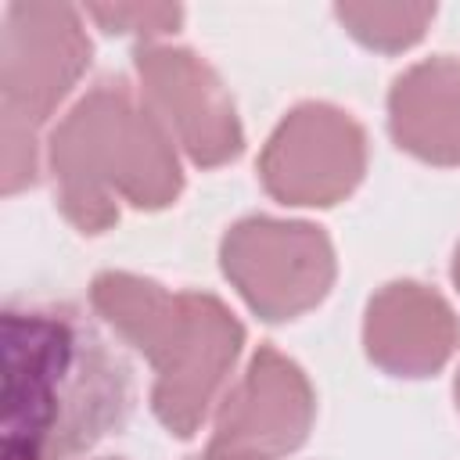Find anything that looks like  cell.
I'll list each match as a JSON object with an SVG mask.
<instances>
[{
    "mask_svg": "<svg viewBox=\"0 0 460 460\" xmlns=\"http://www.w3.org/2000/svg\"><path fill=\"white\" fill-rule=\"evenodd\" d=\"M0 359L4 460H72L129 413V367L75 305H7Z\"/></svg>",
    "mask_w": 460,
    "mask_h": 460,
    "instance_id": "cell-1",
    "label": "cell"
},
{
    "mask_svg": "<svg viewBox=\"0 0 460 460\" xmlns=\"http://www.w3.org/2000/svg\"><path fill=\"white\" fill-rule=\"evenodd\" d=\"M47 165L65 219L101 234L119 205L165 208L183 187L172 137L122 79L90 86L50 133Z\"/></svg>",
    "mask_w": 460,
    "mask_h": 460,
    "instance_id": "cell-2",
    "label": "cell"
},
{
    "mask_svg": "<svg viewBox=\"0 0 460 460\" xmlns=\"http://www.w3.org/2000/svg\"><path fill=\"white\" fill-rule=\"evenodd\" d=\"M90 302L155 367L151 410L180 438L194 435L241 356V320L205 291H169L137 273H101Z\"/></svg>",
    "mask_w": 460,
    "mask_h": 460,
    "instance_id": "cell-3",
    "label": "cell"
},
{
    "mask_svg": "<svg viewBox=\"0 0 460 460\" xmlns=\"http://www.w3.org/2000/svg\"><path fill=\"white\" fill-rule=\"evenodd\" d=\"M90 65L79 11L65 4H11L0 36V140L4 194H18L40 172V126L68 97Z\"/></svg>",
    "mask_w": 460,
    "mask_h": 460,
    "instance_id": "cell-4",
    "label": "cell"
},
{
    "mask_svg": "<svg viewBox=\"0 0 460 460\" xmlns=\"http://www.w3.org/2000/svg\"><path fill=\"white\" fill-rule=\"evenodd\" d=\"M219 262L262 320H295L320 305L334 284V248L320 226L302 219L252 216L234 223Z\"/></svg>",
    "mask_w": 460,
    "mask_h": 460,
    "instance_id": "cell-5",
    "label": "cell"
},
{
    "mask_svg": "<svg viewBox=\"0 0 460 460\" xmlns=\"http://www.w3.org/2000/svg\"><path fill=\"white\" fill-rule=\"evenodd\" d=\"M367 172V137L334 104H298L284 115L259 158L262 187L284 205L327 208L356 190Z\"/></svg>",
    "mask_w": 460,
    "mask_h": 460,
    "instance_id": "cell-6",
    "label": "cell"
},
{
    "mask_svg": "<svg viewBox=\"0 0 460 460\" xmlns=\"http://www.w3.org/2000/svg\"><path fill=\"white\" fill-rule=\"evenodd\" d=\"M137 75L144 104L194 165L216 169L241 155L244 133L234 101L198 54L183 47H140Z\"/></svg>",
    "mask_w": 460,
    "mask_h": 460,
    "instance_id": "cell-7",
    "label": "cell"
},
{
    "mask_svg": "<svg viewBox=\"0 0 460 460\" xmlns=\"http://www.w3.org/2000/svg\"><path fill=\"white\" fill-rule=\"evenodd\" d=\"M316 417V395L302 367L277 349L262 345L241 381L216 410L212 442L216 449L284 456L295 453Z\"/></svg>",
    "mask_w": 460,
    "mask_h": 460,
    "instance_id": "cell-8",
    "label": "cell"
},
{
    "mask_svg": "<svg viewBox=\"0 0 460 460\" xmlns=\"http://www.w3.org/2000/svg\"><path fill=\"white\" fill-rule=\"evenodd\" d=\"M363 345L385 374L428 377L442 370L456 352L460 320L438 291L417 280H395L370 298Z\"/></svg>",
    "mask_w": 460,
    "mask_h": 460,
    "instance_id": "cell-9",
    "label": "cell"
},
{
    "mask_svg": "<svg viewBox=\"0 0 460 460\" xmlns=\"http://www.w3.org/2000/svg\"><path fill=\"white\" fill-rule=\"evenodd\" d=\"M388 126L402 151L431 165H460V61L428 58L388 93Z\"/></svg>",
    "mask_w": 460,
    "mask_h": 460,
    "instance_id": "cell-10",
    "label": "cell"
},
{
    "mask_svg": "<svg viewBox=\"0 0 460 460\" xmlns=\"http://www.w3.org/2000/svg\"><path fill=\"white\" fill-rule=\"evenodd\" d=\"M338 22L370 50H406L413 47L435 18V4H338Z\"/></svg>",
    "mask_w": 460,
    "mask_h": 460,
    "instance_id": "cell-11",
    "label": "cell"
},
{
    "mask_svg": "<svg viewBox=\"0 0 460 460\" xmlns=\"http://www.w3.org/2000/svg\"><path fill=\"white\" fill-rule=\"evenodd\" d=\"M90 18L104 29V32H119V36H165L183 22V11L176 4H93Z\"/></svg>",
    "mask_w": 460,
    "mask_h": 460,
    "instance_id": "cell-12",
    "label": "cell"
},
{
    "mask_svg": "<svg viewBox=\"0 0 460 460\" xmlns=\"http://www.w3.org/2000/svg\"><path fill=\"white\" fill-rule=\"evenodd\" d=\"M194 460H270V456H259V453H237V449H216V446H208L201 456H194Z\"/></svg>",
    "mask_w": 460,
    "mask_h": 460,
    "instance_id": "cell-13",
    "label": "cell"
},
{
    "mask_svg": "<svg viewBox=\"0 0 460 460\" xmlns=\"http://www.w3.org/2000/svg\"><path fill=\"white\" fill-rule=\"evenodd\" d=\"M453 280H456V288H460V244H456V255H453Z\"/></svg>",
    "mask_w": 460,
    "mask_h": 460,
    "instance_id": "cell-14",
    "label": "cell"
},
{
    "mask_svg": "<svg viewBox=\"0 0 460 460\" xmlns=\"http://www.w3.org/2000/svg\"><path fill=\"white\" fill-rule=\"evenodd\" d=\"M453 392H456V406H460V374H456V385H453Z\"/></svg>",
    "mask_w": 460,
    "mask_h": 460,
    "instance_id": "cell-15",
    "label": "cell"
}]
</instances>
